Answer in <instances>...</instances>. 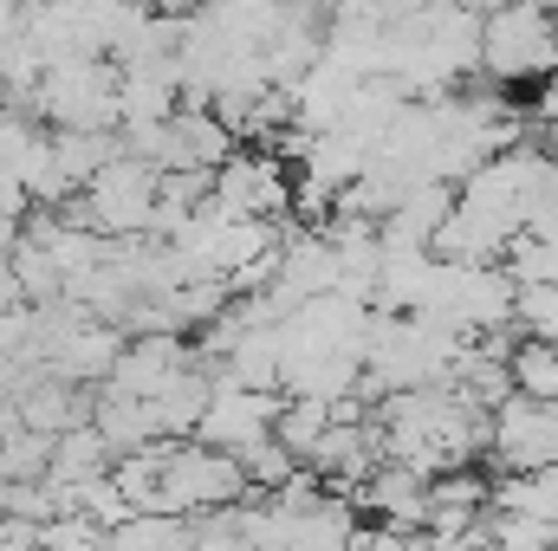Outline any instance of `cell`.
Returning a JSON list of instances; mask_svg holds the SVG:
<instances>
[{
    "instance_id": "obj_1",
    "label": "cell",
    "mask_w": 558,
    "mask_h": 551,
    "mask_svg": "<svg viewBox=\"0 0 558 551\" xmlns=\"http://www.w3.org/2000/svg\"><path fill=\"white\" fill-rule=\"evenodd\" d=\"M481 72L494 85H533L558 72V7L553 0H507L481 13Z\"/></svg>"
},
{
    "instance_id": "obj_2",
    "label": "cell",
    "mask_w": 558,
    "mask_h": 551,
    "mask_svg": "<svg viewBox=\"0 0 558 551\" xmlns=\"http://www.w3.org/2000/svg\"><path fill=\"white\" fill-rule=\"evenodd\" d=\"M156 201H162V169L143 156H111L78 188V201H65V215L105 241H143L156 234Z\"/></svg>"
},
{
    "instance_id": "obj_3",
    "label": "cell",
    "mask_w": 558,
    "mask_h": 551,
    "mask_svg": "<svg viewBox=\"0 0 558 551\" xmlns=\"http://www.w3.org/2000/svg\"><path fill=\"white\" fill-rule=\"evenodd\" d=\"M487 454L500 461V474H546V467H558V403L513 390L487 421Z\"/></svg>"
},
{
    "instance_id": "obj_4",
    "label": "cell",
    "mask_w": 558,
    "mask_h": 551,
    "mask_svg": "<svg viewBox=\"0 0 558 551\" xmlns=\"http://www.w3.org/2000/svg\"><path fill=\"white\" fill-rule=\"evenodd\" d=\"M215 208L241 221H292V169L274 149H241L215 169Z\"/></svg>"
},
{
    "instance_id": "obj_5",
    "label": "cell",
    "mask_w": 558,
    "mask_h": 551,
    "mask_svg": "<svg viewBox=\"0 0 558 551\" xmlns=\"http://www.w3.org/2000/svg\"><path fill=\"white\" fill-rule=\"evenodd\" d=\"M279 409H286V396L279 390H241V383H215V403L202 415V428H195V441L202 448H221V454H234V461H247L254 448H267L279 428Z\"/></svg>"
},
{
    "instance_id": "obj_6",
    "label": "cell",
    "mask_w": 558,
    "mask_h": 551,
    "mask_svg": "<svg viewBox=\"0 0 558 551\" xmlns=\"http://www.w3.org/2000/svg\"><path fill=\"white\" fill-rule=\"evenodd\" d=\"M513 390H520V396H546V403H558V344L553 338L513 344Z\"/></svg>"
},
{
    "instance_id": "obj_7",
    "label": "cell",
    "mask_w": 558,
    "mask_h": 551,
    "mask_svg": "<svg viewBox=\"0 0 558 551\" xmlns=\"http://www.w3.org/2000/svg\"><path fill=\"white\" fill-rule=\"evenodd\" d=\"M137 7H149L156 20H189V13H195L202 0H137Z\"/></svg>"
}]
</instances>
